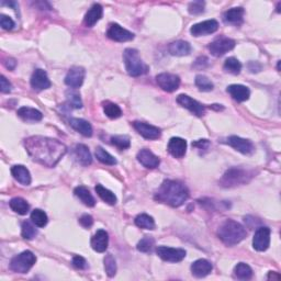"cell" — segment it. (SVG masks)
Returning <instances> with one entry per match:
<instances>
[{
  "instance_id": "6da1fadb",
  "label": "cell",
  "mask_w": 281,
  "mask_h": 281,
  "mask_svg": "<svg viewBox=\"0 0 281 281\" xmlns=\"http://www.w3.org/2000/svg\"><path fill=\"white\" fill-rule=\"evenodd\" d=\"M27 152L36 163L46 167H54L67 152L65 144L55 138L30 136L24 140Z\"/></svg>"
},
{
  "instance_id": "7a4b0ae2",
  "label": "cell",
  "mask_w": 281,
  "mask_h": 281,
  "mask_svg": "<svg viewBox=\"0 0 281 281\" xmlns=\"http://www.w3.org/2000/svg\"><path fill=\"white\" fill-rule=\"evenodd\" d=\"M154 198L158 202L178 208L189 198V190L186 184L177 180H165L158 188Z\"/></svg>"
},
{
  "instance_id": "3957f363",
  "label": "cell",
  "mask_w": 281,
  "mask_h": 281,
  "mask_svg": "<svg viewBox=\"0 0 281 281\" xmlns=\"http://www.w3.org/2000/svg\"><path fill=\"white\" fill-rule=\"evenodd\" d=\"M247 235L244 226L233 220H226L217 230V236L226 246H234L241 243Z\"/></svg>"
},
{
  "instance_id": "277c9868",
  "label": "cell",
  "mask_w": 281,
  "mask_h": 281,
  "mask_svg": "<svg viewBox=\"0 0 281 281\" xmlns=\"http://www.w3.org/2000/svg\"><path fill=\"white\" fill-rule=\"evenodd\" d=\"M123 61L127 72L132 77L142 76L149 72V66L142 61L140 54L134 49H127L123 53Z\"/></svg>"
},
{
  "instance_id": "5b68a950",
  "label": "cell",
  "mask_w": 281,
  "mask_h": 281,
  "mask_svg": "<svg viewBox=\"0 0 281 281\" xmlns=\"http://www.w3.org/2000/svg\"><path fill=\"white\" fill-rule=\"evenodd\" d=\"M251 177H253V175L245 169L231 168L223 175V177L220 180V183L221 186L225 188L236 187L240 186V184L248 182Z\"/></svg>"
},
{
  "instance_id": "8992f818",
  "label": "cell",
  "mask_w": 281,
  "mask_h": 281,
  "mask_svg": "<svg viewBox=\"0 0 281 281\" xmlns=\"http://www.w3.org/2000/svg\"><path fill=\"white\" fill-rule=\"evenodd\" d=\"M36 262L35 255L30 250L22 251L11 259L10 269L17 274H27Z\"/></svg>"
},
{
  "instance_id": "52a82bcc",
  "label": "cell",
  "mask_w": 281,
  "mask_h": 281,
  "mask_svg": "<svg viewBox=\"0 0 281 281\" xmlns=\"http://www.w3.org/2000/svg\"><path fill=\"white\" fill-rule=\"evenodd\" d=\"M234 48H235V41L230 39V37L221 36L209 45V51L213 56L219 57L224 55L225 53L232 51Z\"/></svg>"
},
{
  "instance_id": "ba28073f",
  "label": "cell",
  "mask_w": 281,
  "mask_h": 281,
  "mask_svg": "<svg viewBox=\"0 0 281 281\" xmlns=\"http://www.w3.org/2000/svg\"><path fill=\"white\" fill-rule=\"evenodd\" d=\"M270 245V229L261 226L255 232L253 238V247L257 251H265Z\"/></svg>"
},
{
  "instance_id": "9c48e42d",
  "label": "cell",
  "mask_w": 281,
  "mask_h": 281,
  "mask_svg": "<svg viewBox=\"0 0 281 281\" xmlns=\"http://www.w3.org/2000/svg\"><path fill=\"white\" fill-rule=\"evenodd\" d=\"M156 253L163 261L169 263H179L186 257V250L182 248H171V247L166 246L157 247Z\"/></svg>"
},
{
  "instance_id": "30bf717a",
  "label": "cell",
  "mask_w": 281,
  "mask_h": 281,
  "mask_svg": "<svg viewBox=\"0 0 281 281\" xmlns=\"http://www.w3.org/2000/svg\"><path fill=\"white\" fill-rule=\"evenodd\" d=\"M156 82L158 86L161 87L164 91L167 92H173L177 90L180 86L179 76L170 73H162L157 75Z\"/></svg>"
},
{
  "instance_id": "8fae6325",
  "label": "cell",
  "mask_w": 281,
  "mask_h": 281,
  "mask_svg": "<svg viewBox=\"0 0 281 281\" xmlns=\"http://www.w3.org/2000/svg\"><path fill=\"white\" fill-rule=\"evenodd\" d=\"M217 29H219V23H217V21L211 19L203 21V22L194 24L190 29V33L194 36H202L212 34V33L217 31Z\"/></svg>"
},
{
  "instance_id": "7c38bea8",
  "label": "cell",
  "mask_w": 281,
  "mask_h": 281,
  "mask_svg": "<svg viewBox=\"0 0 281 281\" xmlns=\"http://www.w3.org/2000/svg\"><path fill=\"white\" fill-rule=\"evenodd\" d=\"M85 75L86 72L83 67L74 66L68 70V73H67L65 77V83L68 87L73 88V89H76V88H79L83 85Z\"/></svg>"
},
{
  "instance_id": "4fadbf2b",
  "label": "cell",
  "mask_w": 281,
  "mask_h": 281,
  "mask_svg": "<svg viewBox=\"0 0 281 281\" xmlns=\"http://www.w3.org/2000/svg\"><path fill=\"white\" fill-rule=\"evenodd\" d=\"M107 36L116 42H128L134 39V34L119 24L112 23L107 31Z\"/></svg>"
},
{
  "instance_id": "5bb4252c",
  "label": "cell",
  "mask_w": 281,
  "mask_h": 281,
  "mask_svg": "<svg viewBox=\"0 0 281 281\" xmlns=\"http://www.w3.org/2000/svg\"><path fill=\"white\" fill-rule=\"evenodd\" d=\"M133 127L136 130L137 133L146 138V140H157L158 137H161V129L154 127V125L135 121V122H133Z\"/></svg>"
},
{
  "instance_id": "9a60e30c",
  "label": "cell",
  "mask_w": 281,
  "mask_h": 281,
  "mask_svg": "<svg viewBox=\"0 0 281 281\" xmlns=\"http://www.w3.org/2000/svg\"><path fill=\"white\" fill-rule=\"evenodd\" d=\"M177 102L180 106L186 108L197 116H202L205 113V108L197 100L190 98L187 95H179L177 97Z\"/></svg>"
},
{
  "instance_id": "2e32d148",
  "label": "cell",
  "mask_w": 281,
  "mask_h": 281,
  "mask_svg": "<svg viewBox=\"0 0 281 281\" xmlns=\"http://www.w3.org/2000/svg\"><path fill=\"white\" fill-rule=\"evenodd\" d=\"M228 144L232 146L234 149H236L237 152L245 155H250L255 149L254 144L249 140L242 138L240 136H230L228 138Z\"/></svg>"
},
{
  "instance_id": "e0dca14e",
  "label": "cell",
  "mask_w": 281,
  "mask_h": 281,
  "mask_svg": "<svg viewBox=\"0 0 281 281\" xmlns=\"http://www.w3.org/2000/svg\"><path fill=\"white\" fill-rule=\"evenodd\" d=\"M31 86L34 90L41 91L49 89L51 87V81L49 79L48 74L43 69H35L31 77Z\"/></svg>"
},
{
  "instance_id": "ac0fdd59",
  "label": "cell",
  "mask_w": 281,
  "mask_h": 281,
  "mask_svg": "<svg viewBox=\"0 0 281 281\" xmlns=\"http://www.w3.org/2000/svg\"><path fill=\"white\" fill-rule=\"evenodd\" d=\"M167 149L171 156L175 158H182L187 152V142L182 137H173L170 138Z\"/></svg>"
},
{
  "instance_id": "d6986e66",
  "label": "cell",
  "mask_w": 281,
  "mask_h": 281,
  "mask_svg": "<svg viewBox=\"0 0 281 281\" xmlns=\"http://www.w3.org/2000/svg\"><path fill=\"white\" fill-rule=\"evenodd\" d=\"M137 161L140 162L142 165L146 168H149V169H154V168H157L159 163V158L155 155L153 152H150L149 149H141L140 152L137 153Z\"/></svg>"
},
{
  "instance_id": "ffe728a7",
  "label": "cell",
  "mask_w": 281,
  "mask_h": 281,
  "mask_svg": "<svg viewBox=\"0 0 281 281\" xmlns=\"http://www.w3.org/2000/svg\"><path fill=\"white\" fill-rule=\"evenodd\" d=\"M109 243V235L104 230H99L94 236L91 237L90 244L92 249L97 251V253H103L108 248Z\"/></svg>"
},
{
  "instance_id": "44dd1931",
  "label": "cell",
  "mask_w": 281,
  "mask_h": 281,
  "mask_svg": "<svg viewBox=\"0 0 281 281\" xmlns=\"http://www.w3.org/2000/svg\"><path fill=\"white\" fill-rule=\"evenodd\" d=\"M212 264L207 259H198L191 265V272L197 278H203L212 271Z\"/></svg>"
},
{
  "instance_id": "7402d4cb",
  "label": "cell",
  "mask_w": 281,
  "mask_h": 281,
  "mask_svg": "<svg viewBox=\"0 0 281 281\" xmlns=\"http://www.w3.org/2000/svg\"><path fill=\"white\" fill-rule=\"evenodd\" d=\"M228 92L237 102H244L248 100L250 91L248 88L243 85H231L228 87Z\"/></svg>"
},
{
  "instance_id": "603a6c76",
  "label": "cell",
  "mask_w": 281,
  "mask_h": 281,
  "mask_svg": "<svg viewBox=\"0 0 281 281\" xmlns=\"http://www.w3.org/2000/svg\"><path fill=\"white\" fill-rule=\"evenodd\" d=\"M103 9L102 7L99 5V3H95L89 10L87 11V14L85 15V19H83V22H85L86 27L91 28L94 27L98 21L102 18Z\"/></svg>"
},
{
  "instance_id": "cb8c5ba5",
  "label": "cell",
  "mask_w": 281,
  "mask_h": 281,
  "mask_svg": "<svg viewBox=\"0 0 281 281\" xmlns=\"http://www.w3.org/2000/svg\"><path fill=\"white\" fill-rule=\"evenodd\" d=\"M11 174L17 182L23 186H29L31 183V175L26 167L22 165H15L11 168Z\"/></svg>"
},
{
  "instance_id": "d4e9b609",
  "label": "cell",
  "mask_w": 281,
  "mask_h": 281,
  "mask_svg": "<svg viewBox=\"0 0 281 281\" xmlns=\"http://www.w3.org/2000/svg\"><path fill=\"white\" fill-rule=\"evenodd\" d=\"M245 11L243 8H233V9L228 10L223 15V19L226 23L234 24V26H240L244 20Z\"/></svg>"
},
{
  "instance_id": "484cf974",
  "label": "cell",
  "mask_w": 281,
  "mask_h": 281,
  "mask_svg": "<svg viewBox=\"0 0 281 281\" xmlns=\"http://www.w3.org/2000/svg\"><path fill=\"white\" fill-rule=\"evenodd\" d=\"M69 124H70V127L75 130V131H77L78 133L83 134V136L90 137L92 135L91 124L86 120L73 118V119L69 120Z\"/></svg>"
},
{
  "instance_id": "4316f807",
  "label": "cell",
  "mask_w": 281,
  "mask_h": 281,
  "mask_svg": "<svg viewBox=\"0 0 281 281\" xmlns=\"http://www.w3.org/2000/svg\"><path fill=\"white\" fill-rule=\"evenodd\" d=\"M75 158L77 159V162L83 166H89L92 162L91 154L89 152V149L83 144L76 145L74 150Z\"/></svg>"
},
{
  "instance_id": "83f0119b",
  "label": "cell",
  "mask_w": 281,
  "mask_h": 281,
  "mask_svg": "<svg viewBox=\"0 0 281 281\" xmlns=\"http://www.w3.org/2000/svg\"><path fill=\"white\" fill-rule=\"evenodd\" d=\"M18 116L23 121H28V122H37L43 118V115L39 110L29 107L20 108L18 110Z\"/></svg>"
},
{
  "instance_id": "f1b7e54d",
  "label": "cell",
  "mask_w": 281,
  "mask_h": 281,
  "mask_svg": "<svg viewBox=\"0 0 281 281\" xmlns=\"http://www.w3.org/2000/svg\"><path fill=\"white\" fill-rule=\"evenodd\" d=\"M168 51L174 56H186L191 52V46L186 41H176L169 45Z\"/></svg>"
},
{
  "instance_id": "f546056e",
  "label": "cell",
  "mask_w": 281,
  "mask_h": 281,
  "mask_svg": "<svg viewBox=\"0 0 281 281\" xmlns=\"http://www.w3.org/2000/svg\"><path fill=\"white\" fill-rule=\"evenodd\" d=\"M74 194L79 200L82 201L83 204L87 205V207H90V208L95 207L96 200H95L94 197H92V195L90 194V191L88 190L86 187L79 186L77 188H75Z\"/></svg>"
},
{
  "instance_id": "4dcf8cb0",
  "label": "cell",
  "mask_w": 281,
  "mask_h": 281,
  "mask_svg": "<svg viewBox=\"0 0 281 281\" xmlns=\"http://www.w3.org/2000/svg\"><path fill=\"white\" fill-rule=\"evenodd\" d=\"M10 208L12 209V211H15L16 213H18L20 215H24L29 212V209H30V205L27 202L26 200L22 198H14L10 200L9 202Z\"/></svg>"
},
{
  "instance_id": "1f68e13d",
  "label": "cell",
  "mask_w": 281,
  "mask_h": 281,
  "mask_svg": "<svg viewBox=\"0 0 281 281\" xmlns=\"http://www.w3.org/2000/svg\"><path fill=\"white\" fill-rule=\"evenodd\" d=\"M234 275L240 280H248L253 277V270L247 264L240 263L234 268Z\"/></svg>"
},
{
  "instance_id": "d6a6232c",
  "label": "cell",
  "mask_w": 281,
  "mask_h": 281,
  "mask_svg": "<svg viewBox=\"0 0 281 281\" xmlns=\"http://www.w3.org/2000/svg\"><path fill=\"white\" fill-rule=\"evenodd\" d=\"M95 189H96V192L98 194V196L104 201V202H107L108 204H111V205H115L116 203V195L113 194L112 191L107 189V188H104L102 184H97Z\"/></svg>"
},
{
  "instance_id": "836d02e7",
  "label": "cell",
  "mask_w": 281,
  "mask_h": 281,
  "mask_svg": "<svg viewBox=\"0 0 281 281\" xmlns=\"http://www.w3.org/2000/svg\"><path fill=\"white\" fill-rule=\"evenodd\" d=\"M103 111L106 113V116L110 119H118L122 116V110L118 106V104L113 103L111 101H104L102 103Z\"/></svg>"
},
{
  "instance_id": "e575fe53",
  "label": "cell",
  "mask_w": 281,
  "mask_h": 281,
  "mask_svg": "<svg viewBox=\"0 0 281 281\" xmlns=\"http://www.w3.org/2000/svg\"><path fill=\"white\" fill-rule=\"evenodd\" d=\"M31 220H32V223L35 226H37V228H44L49 222L46 213L40 209L33 210L31 213Z\"/></svg>"
},
{
  "instance_id": "d590c367",
  "label": "cell",
  "mask_w": 281,
  "mask_h": 281,
  "mask_svg": "<svg viewBox=\"0 0 281 281\" xmlns=\"http://www.w3.org/2000/svg\"><path fill=\"white\" fill-rule=\"evenodd\" d=\"M223 68H224L225 72H228L230 74L238 75L242 70V64H241V62L237 60V58L229 57L224 63Z\"/></svg>"
},
{
  "instance_id": "8d00e7d4",
  "label": "cell",
  "mask_w": 281,
  "mask_h": 281,
  "mask_svg": "<svg viewBox=\"0 0 281 281\" xmlns=\"http://www.w3.org/2000/svg\"><path fill=\"white\" fill-rule=\"evenodd\" d=\"M96 157L98 158V161L100 163L104 164V165L113 166L116 164V159L112 156L111 154H109L107 150H104L102 148H97L96 149Z\"/></svg>"
},
{
  "instance_id": "74e56055",
  "label": "cell",
  "mask_w": 281,
  "mask_h": 281,
  "mask_svg": "<svg viewBox=\"0 0 281 281\" xmlns=\"http://www.w3.org/2000/svg\"><path fill=\"white\" fill-rule=\"evenodd\" d=\"M135 224L141 229H145V230H154L155 229L154 219L150 215H145V213L136 216Z\"/></svg>"
},
{
  "instance_id": "f35d334b",
  "label": "cell",
  "mask_w": 281,
  "mask_h": 281,
  "mask_svg": "<svg viewBox=\"0 0 281 281\" xmlns=\"http://www.w3.org/2000/svg\"><path fill=\"white\" fill-rule=\"evenodd\" d=\"M66 97H67V102H68V104L72 108L81 109L83 107L81 96H79L78 92L74 90H68L66 92Z\"/></svg>"
},
{
  "instance_id": "ab89813d",
  "label": "cell",
  "mask_w": 281,
  "mask_h": 281,
  "mask_svg": "<svg viewBox=\"0 0 281 281\" xmlns=\"http://www.w3.org/2000/svg\"><path fill=\"white\" fill-rule=\"evenodd\" d=\"M104 270H106L107 275L109 277H115L116 274V263L115 257L111 254L107 255L104 257Z\"/></svg>"
},
{
  "instance_id": "60d3db41",
  "label": "cell",
  "mask_w": 281,
  "mask_h": 281,
  "mask_svg": "<svg viewBox=\"0 0 281 281\" xmlns=\"http://www.w3.org/2000/svg\"><path fill=\"white\" fill-rule=\"evenodd\" d=\"M22 231H21V234H22V237L26 238V240H33L36 236L37 231L35 229V226L33 225L30 222H23L22 223Z\"/></svg>"
},
{
  "instance_id": "b9f144b4",
  "label": "cell",
  "mask_w": 281,
  "mask_h": 281,
  "mask_svg": "<svg viewBox=\"0 0 281 281\" xmlns=\"http://www.w3.org/2000/svg\"><path fill=\"white\" fill-rule=\"evenodd\" d=\"M196 85L201 91H211L213 89V83L204 75H198L196 77Z\"/></svg>"
},
{
  "instance_id": "7bdbcfd3",
  "label": "cell",
  "mask_w": 281,
  "mask_h": 281,
  "mask_svg": "<svg viewBox=\"0 0 281 281\" xmlns=\"http://www.w3.org/2000/svg\"><path fill=\"white\" fill-rule=\"evenodd\" d=\"M111 143L119 149H127L131 145V141L125 135H116L111 137Z\"/></svg>"
},
{
  "instance_id": "ee69618b",
  "label": "cell",
  "mask_w": 281,
  "mask_h": 281,
  "mask_svg": "<svg viewBox=\"0 0 281 281\" xmlns=\"http://www.w3.org/2000/svg\"><path fill=\"white\" fill-rule=\"evenodd\" d=\"M154 246V240L149 236H145L144 238L138 242V244L136 246L137 250L142 251V253H149V251L152 250Z\"/></svg>"
},
{
  "instance_id": "f6af8a7d",
  "label": "cell",
  "mask_w": 281,
  "mask_h": 281,
  "mask_svg": "<svg viewBox=\"0 0 281 281\" xmlns=\"http://www.w3.org/2000/svg\"><path fill=\"white\" fill-rule=\"evenodd\" d=\"M204 6H205L204 1L190 2L189 7H188V11H189V14L194 15V16L201 15L204 11Z\"/></svg>"
},
{
  "instance_id": "bcb514c9",
  "label": "cell",
  "mask_w": 281,
  "mask_h": 281,
  "mask_svg": "<svg viewBox=\"0 0 281 281\" xmlns=\"http://www.w3.org/2000/svg\"><path fill=\"white\" fill-rule=\"evenodd\" d=\"M0 24H1V28L5 29V30H11L15 27L14 20L6 15L0 16Z\"/></svg>"
},
{
  "instance_id": "7dc6e473",
  "label": "cell",
  "mask_w": 281,
  "mask_h": 281,
  "mask_svg": "<svg viewBox=\"0 0 281 281\" xmlns=\"http://www.w3.org/2000/svg\"><path fill=\"white\" fill-rule=\"evenodd\" d=\"M73 265H74V267H76L77 269H86L87 262H86L85 258L82 257V256H74Z\"/></svg>"
},
{
  "instance_id": "c3c4849f",
  "label": "cell",
  "mask_w": 281,
  "mask_h": 281,
  "mask_svg": "<svg viewBox=\"0 0 281 281\" xmlns=\"http://www.w3.org/2000/svg\"><path fill=\"white\" fill-rule=\"evenodd\" d=\"M79 223L83 226V228L85 229H89L94 224V219H92V216L89 215H83L81 219H79Z\"/></svg>"
},
{
  "instance_id": "681fc988",
  "label": "cell",
  "mask_w": 281,
  "mask_h": 281,
  "mask_svg": "<svg viewBox=\"0 0 281 281\" xmlns=\"http://www.w3.org/2000/svg\"><path fill=\"white\" fill-rule=\"evenodd\" d=\"M208 65H209V58L205 57V56H200L196 60L194 67L195 68H198V69H203Z\"/></svg>"
},
{
  "instance_id": "f907efd6",
  "label": "cell",
  "mask_w": 281,
  "mask_h": 281,
  "mask_svg": "<svg viewBox=\"0 0 281 281\" xmlns=\"http://www.w3.org/2000/svg\"><path fill=\"white\" fill-rule=\"evenodd\" d=\"M11 83L7 81V78L5 76L0 77V89L3 94H8V92L11 91Z\"/></svg>"
},
{
  "instance_id": "816d5d0a",
  "label": "cell",
  "mask_w": 281,
  "mask_h": 281,
  "mask_svg": "<svg viewBox=\"0 0 281 281\" xmlns=\"http://www.w3.org/2000/svg\"><path fill=\"white\" fill-rule=\"evenodd\" d=\"M210 146L208 140H199L197 142H192V148H197L199 149H207Z\"/></svg>"
},
{
  "instance_id": "f5cc1de1",
  "label": "cell",
  "mask_w": 281,
  "mask_h": 281,
  "mask_svg": "<svg viewBox=\"0 0 281 281\" xmlns=\"http://www.w3.org/2000/svg\"><path fill=\"white\" fill-rule=\"evenodd\" d=\"M248 69L251 73H258L262 70V65L258 62H249Z\"/></svg>"
},
{
  "instance_id": "db71d44e",
  "label": "cell",
  "mask_w": 281,
  "mask_h": 281,
  "mask_svg": "<svg viewBox=\"0 0 281 281\" xmlns=\"http://www.w3.org/2000/svg\"><path fill=\"white\" fill-rule=\"evenodd\" d=\"M5 65H6L7 68H9L10 70H12V69H15V67L17 65V62L14 60V58H9V60H7L5 62Z\"/></svg>"
},
{
  "instance_id": "11a10c76",
  "label": "cell",
  "mask_w": 281,
  "mask_h": 281,
  "mask_svg": "<svg viewBox=\"0 0 281 281\" xmlns=\"http://www.w3.org/2000/svg\"><path fill=\"white\" fill-rule=\"evenodd\" d=\"M267 279L268 280H279L280 279V275L278 274V272H275V271H270L269 272V275H268L267 277Z\"/></svg>"
}]
</instances>
